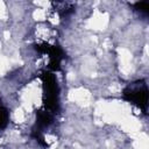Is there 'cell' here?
<instances>
[{
    "label": "cell",
    "instance_id": "6da1fadb",
    "mask_svg": "<svg viewBox=\"0 0 149 149\" xmlns=\"http://www.w3.org/2000/svg\"><path fill=\"white\" fill-rule=\"evenodd\" d=\"M125 98L137 107L146 109L148 105V88L147 84L143 81H139L136 84H132L125 90Z\"/></svg>",
    "mask_w": 149,
    "mask_h": 149
},
{
    "label": "cell",
    "instance_id": "7a4b0ae2",
    "mask_svg": "<svg viewBox=\"0 0 149 149\" xmlns=\"http://www.w3.org/2000/svg\"><path fill=\"white\" fill-rule=\"evenodd\" d=\"M8 119H9V114H8V111L0 106V129H3L7 123H8Z\"/></svg>",
    "mask_w": 149,
    "mask_h": 149
}]
</instances>
